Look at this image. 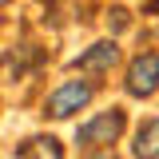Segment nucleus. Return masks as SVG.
Returning a JSON list of instances; mask_svg holds the SVG:
<instances>
[{"instance_id":"1","label":"nucleus","mask_w":159,"mask_h":159,"mask_svg":"<svg viewBox=\"0 0 159 159\" xmlns=\"http://www.w3.org/2000/svg\"><path fill=\"white\" fill-rule=\"evenodd\" d=\"M92 96H96V88H92V84H84V80H68L64 88H56V92L48 96V103H44V116H52V119H68L72 111L88 107V103H92Z\"/></svg>"},{"instance_id":"2","label":"nucleus","mask_w":159,"mask_h":159,"mask_svg":"<svg viewBox=\"0 0 159 159\" xmlns=\"http://www.w3.org/2000/svg\"><path fill=\"white\" fill-rule=\"evenodd\" d=\"M123 123H127L123 111L111 107V111H103V116L88 119V123L76 131V143H80V147H107V143H116V139L123 135Z\"/></svg>"},{"instance_id":"3","label":"nucleus","mask_w":159,"mask_h":159,"mask_svg":"<svg viewBox=\"0 0 159 159\" xmlns=\"http://www.w3.org/2000/svg\"><path fill=\"white\" fill-rule=\"evenodd\" d=\"M123 88H127V96H135V99L155 96V88H159V52H143V56L131 60Z\"/></svg>"},{"instance_id":"4","label":"nucleus","mask_w":159,"mask_h":159,"mask_svg":"<svg viewBox=\"0 0 159 159\" xmlns=\"http://www.w3.org/2000/svg\"><path fill=\"white\" fill-rule=\"evenodd\" d=\"M116 64H119V48H116V40H99V44H92V48H88L80 60H72V68H76V72H92V76L111 72Z\"/></svg>"},{"instance_id":"5","label":"nucleus","mask_w":159,"mask_h":159,"mask_svg":"<svg viewBox=\"0 0 159 159\" xmlns=\"http://www.w3.org/2000/svg\"><path fill=\"white\" fill-rule=\"evenodd\" d=\"M20 159H64V147L52 135H32L20 143Z\"/></svg>"},{"instance_id":"6","label":"nucleus","mask_w":159,"mask_h":159,"mask_svg":"<svg viewBox=\"0 0 159 159\" xmlns=\"http://www.w3.org/2000/svg\"><path fill=\"white\" fill-rule=\"evenodd\" d=\"M131 151H135V159H159V119H147L135 131Z\"/></svg>"},{"instance_id":"7","label":"nucleus","mask_w":159,"mask_h":159,"mask_svg":"<svg viewBox=\"0 0 159 159\" xmlns=\"http://www.w3.org/2000/svg\"><path fill=\"white\" fill-rule=\"evenodd\" d=\"M107 24H111L116 32H123V28H127V12H123V8H111V16H107Z\"/></svg>"},{"instance_id":"8","label":"nucleus","mask_w":159,"mask_h":159,"mask_svg":"<svg viewBox=\"0 0 159 159\" xmlns=\"http://www.w3.org/2000/svg\"><path fill=\"white\" fill-rule=\"evenodd\" d=\"M147 12H151V16H159V0H151V4H147Z\"/></svg>"},{"instance_id":"9","label":"nucleus","mask_w":159,"mask_h":159,"mask_svg":"<svg viewBox=\"0 0 159 159\" xmlns=\"http://www.w3.org/2000/svg\"><path fill=\"white\" fill-rule=\"evenodd\" d=\"M4 4H12V0H0V8H4Z\"/></svg>"}]
</instances>
